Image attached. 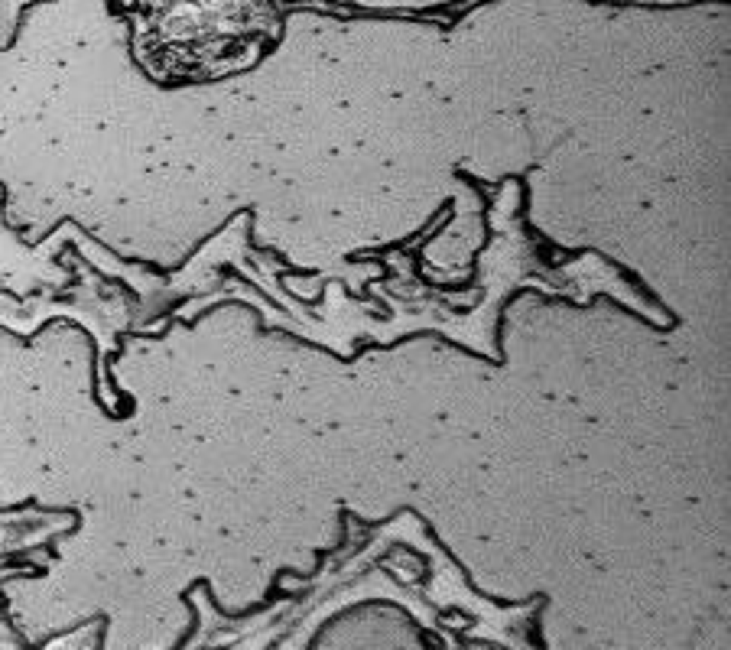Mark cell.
Returning a JSON list of instances; mask_svg holds the SVG:
<instances>
[{
  "label": "cell",
  "instance_id": "cell-1",
  "mask_svg": "<svg viewBox=\"0 0 731 650\" xmlns=\"http://www.w3.org/2000/svg\"><path fill=\"white\" fill-rule=\"evenodd\" d=\"M134 36L160 81H209L244 72L280 42L276 0H140Z\"/></svg>",
  "mask_w": 731,
  "mask_h": 650
}]
</instances>
